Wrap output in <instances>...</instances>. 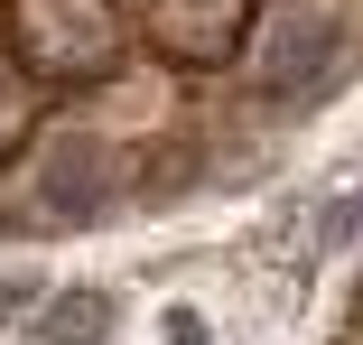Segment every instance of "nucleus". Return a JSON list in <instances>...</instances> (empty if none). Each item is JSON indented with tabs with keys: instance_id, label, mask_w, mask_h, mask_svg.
Wrapping results in <instances>:
<instances>
[{
	"instance_id": "nucleus-1",
	"label": "nucleus",
	"mask_w": 363,
	"mask_h": 345,
	"mask_svg": "<svg viewBox=\"0 0 363 345\" xmlns=\"http://www.w3.org/2000/svg\"><path fill=\"white\" fill-rule=\"evenodd\" d=\"M10 65L28 84H94L121 65L112 0H10Z\"/></svg>"
},
{
	"instance_id": "nucleus-3",
	"label": "nucleus",
	"mask_w": 363,
	"mask_h": 345,
	"mask_svg": "<svg viewBox=\"0 0 363 345\" xmlns=\"http://www.w3.org/2000/svg\"><path fill=\"white\" fill-rule=\"evenodd\" d=\"M140 28L168 65L205 75V65H233L252 38V0H140Z\"/></svg>"
},
{
	"instance_id": "nucleus-7",
	"label": "nucleus",
	"mask_w": 363,
	"mask_h": 345,
	"mask_svg": "<svg viewBox=\"0 0 363 345\" xmlns=\"http://www.w3.org/2000/svg\"><path fill=\"white\" fill-rule=\"evenodd\" d=\"M168 345H205V327L196 317H168Z\"/></svg>"
},
{
	"instance_id": "nucleus-2",
	"label": "nucleus",
	"mask_w": 363,
	"mask_h": 345,
	"mask_svg": "<svg viewBox=\"0 0 363 345\" xmlns=\"http://www.w3.org/2000/svg\"><path fill=\"white\" fill-rule=\"evenodd\" d=\"M335 10H317V0H289V10L261 28V47H252V84L270 94V103H298V94H317L326 84V65H335Z\"/></svg>"
},
{
	"instance_id": "nucleus-5",
	"label": "nucleus",
	"mask_w": 363,
	"mask_h": 345,
	"mask_svg": "<svg viewBox=\"0 0 363 345\" xmlns=\"http://www.w3.org/2000/svg\"><path fill=\"white\" fill-rule=\"evenodd\" d=\"M28 131H38V103H28V84L10 75V65H0V168L28 150Z\"/></svg>"
},
{
	"instance_id": "nucleus-6",
	"label": "nucleus",
	"mask_w": 363,
	"mask_h": 345,
	"mask_svg": "<svg viewBox=\"0 0 363 345\" xmlns=\"http://www.w3.org/2000/svg\"><path fill=\"white\" fill-rule=\"evenodd\" d=\"M94 327H103V299H65V308L47 317V336H38V345H84Z\"/></svg>"
},
{
	"instance_id": "nucleus-4",
	"label": "nucleus",
	"mask_w": 363,
	"mask_h": 345,
	"mask_svg": "<svg viewBox=\"0 0 363 345\" xmlns=\"http://www.w3.org/2000/svg\"><path fill=\"white\" fill-rule=\"evenodd\" d=\"M94 177H112V159H103L94 141H65V150L47 159V205H56V215H84V205L103 196Z\"/></svg>"
}]
</instances>
